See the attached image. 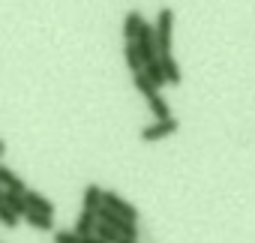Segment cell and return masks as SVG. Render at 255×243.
<instances>
[{
  "mask_svg": "<svg viewBox=\"0 0 255 243\" xmlns=\"http://www.w3.org/2000/svg\"><path fill=\"white\" fill-rule=\"evenodd\" d=\"M153 27H156V45H159V60H162V57H171V30H174V9H171V6H162V9H159V15H156V21H153Z\"/></svg>",
  "mask_w": 255,
  "mask_h": 243,
  "instance_id": "obj_1",
  "label": "cell"
},
{
  "mask_svg": "<svg viewBox=\"0 0 255 243\" xmlns=\"http://www.w3.org/2000/svg\"><path fill=\"white\" fill-rule=\"evenodd\" d=\"M135 45H138V51H141L144 66L153 63V60H159V45H156V27H153V24L144 21V27H141V33H138Z\"/></svg>",
  "mask_w": 255,
  "mask_h": 243,
  "instance_id": "obj_2",
  "label": "cell"
},
{
  "mask_svg": "<svg viewBox=\"0 0 255 243\" xmlns=\"http://www.w3.org/2000/svg\"><path fill=\"white\" fill-rule=\"evenodd\" d=\"M177 129H180L177 117H168V120H156V123H150V126H144V129H141V141L153 144V141H162V138L174 135Z\"/></svg>",
  "mask_w": 255,
  "mask_h": 243,
  "instance_id": "obj_3",
  "label": "cell"
},
{
  "mask_svg": "<svg viewBox=\"0 0 255 243\" xmlns=\"http://www.w3.org/2000/svg\"><path fill=\"white\" fill-rule=\"evenodd\" d=\"M102 204L105 207H111L114 213H120L123 219H129V222H138V210H135V204H129L120 192H111V189H105V195H102Z\"/></svg>",
  "mask_w": 255,
  "mask_h": 243,
  "instance_id": "obj_4",
  "label": "cell"
},
{
  "mask_svg": "<svg viewBox=\"0 0 255 243\" xmlns=\"http://www.w3.org/2000/svg\"><path fill=\"white\" fill-rule=\"evenodd\" d=\"M141 27H144V15L138 9H129V12L123 15V39L126 42H135L138 33H141Z\"/></svg>",
  "mask_w": 255,
  "mask_h": 243,
  "instance_id": "obj_5",
  "label": "cell"
},
{
  "mask_svg": "<svg viewBox=\"0 0 255 243\" xmlns=\"http://www.w3.org/2000/svg\"><path fill=\"white\" fill-rule=\"evenodd\" d=\"M102 195H105V189L99 186V183H87L84 186V195H81V210H99L102 207Z\"/></svg>",
  "mask_w": 255,
  "mask_h": 243,
  "instance_id": "obj_6",
  "label": "cell"
},
{
  "mask_svg": "<svg viewBox=\"0 0 255 243\" xmlns=\"http://www.w3.org/2000/svg\"><path fill=\"white\" fill-rule=\"evenodd\" d=\"M96 225H99V216L93 210H81L78 219H75V225H72V231L81 234V237H90V234H96Z\"/></svg>",
  "mask_w": 255,
  "mask_h": 243,
  "instance_id": "obj_7",
  "label": "cell"
},
{
  "mask_svg": "<svg viewBox=\"0 0 255 243\" xmlns=\"http://www.w3.org/2000/svg\"><path fill=\"white\" fill-rule=\"evenodd\" d=\"M123 60H126V66L132 69V75L144 72V60H141V51H138L135 42H126V45H123Z\"/></svg>",
  "mask_w": 255,
  "mask_h": 243,
  "instance_id": "obj_8",
  "label": "cell"
},
{
  "mask_svg": "<svg viewBox=\"0 0 255 243\" xmlns=\"http://www.w3.org/2000/svg\"><path fill=\"white\" fill-rule=\"evenodd\" d=\"M3 204H9L21 219L30 213V207H27V192H15V189H6V195H3Z\"/></svg>",
  "mask_w": 255,
  "mask_h": 243,
  "instance_id": "obj_9",
  "label": "cell"
},
{
  "mask_svg": "<svg viewBox=\"0 0 255 243\" xmlns=\"http://www.w3.org/2000/svg\"><path fill=\"white\" fill-rule=\"evenodd\" d=\"M27 207H30V210H36V213L54 216V204H51L42 192H36V189H27Z\"/></svg>",
  "mask_w": 255,
  "mask_h": 243,
  "instance_id": "obj_10",
  "label": "cell"
},
{
  "mask_svg": "<svg viewBox=\"0 0 255 243\" xmlns=\"http://www.w3.org/2000/svg\"><path fill=\"white\" fill-rule=\"evenodd\" d=\"M0 186H3V189H15V192H27L24 180L12 168H6V165H0Z\"/></svg>",
  "mask_w": 255,
  "mask_h": 243,
  "instance_id": "obj_11",
  "label": "cell"
},
{
  "mask_svg": "<svg viewBox=\"0 0 255 243\" xmlns=\"http://www.w3.org/2000/svg\"><path fill=\"white\" fill-rule=\"evenodd\" d=\"M147 105H150V111H153V117H156V120H168V117H174V114H171V105L165 102V96H162V93L150 96V99H147Z\"/></svg>",
  "mask_w": 255,
  "mask_h": 243,
  "instance_id": "obj_12",
  "label": "cell"
},
{
  "mask_svg": "<svg viewBox=\"0 0 255 243\" xmlns=\"http://www.w3.org/2000/svg\"><path fill=\"white\" fill-rule=\"evenodd\" d=\"M24 222H27V225H33L36 231H54V216L36 213V210H30V213L24 216Z\"/></svg>",
  "mask_w": 255,
  "mask_h": 243,
  "instance_id": "obj_13",
  "label": "cell"
},
{
  "mask_svg": "<svg viewBox=\"0 0 255 243\" xmlns=\"http://www.w3.org/2000/svg\"><path fill=\"white\" fill-rule=\"evenodd\" d=\"M132 84H135V90H138V93H141L144 99H150V96H156V93H159V87H156V84H153V81H150V78H147L144 72L132 75Z\"/></svg>",
  "mask_w": 255,
  "mask_h": 243,
  "instance_id": "obj_14",
  "label": "cell"
},
{
  "mask_svg": "<svg viewBox=\"0 0 255 243\" xmlns=\"http://www.w3.org/2000/svg\"><path fill=\"white\" fill-rule=\"evenodd\" d=\"M144 75L156 84V87H162V84H168V78H165V69H162V60H153V63H147L144 66Z\"/></svg>",
  "mask_w": 255,
  "mask_h": 243,
  "instance_id": "obj_15",
  "label": "cell"
},
{
  "mask_svg": "<svg viewBox=\"0 0 255 243\" xmlns=\"http://www.w3.org/2000/svg\"><path fill=\"white\" fill-rule=\"evenodd\" d=\"M162 69H165V78H168V84H180V81H183V75H180V66H177V60H174V57H162Z\"/></svg>",
  "mask_w": 255,
  "mask_h": 243,
  "instance_id": "obj_16",
  "label": "cell"
},
{
  "mask_svg": "<svg viewBox=\"0 0 255 243\" xmlns=\"http://www.w3.org/2000/svg\"><path fill=\"white\" fill-rule=\"evenodd\" d=\"M0 222H3L6 228H15V225L21 222V216H18V213H15L9 204H0Z\"/></svg>",
  "mask_w": 255,
  "mask_h": 243,
  "instance_id": "obj_17",
  "label": "cell"
},
{
  "mask_svg": "<svg viewBox=\"0 0 255 243\" xmlns=\"http://www.w3.org/2000/svg\"><path fill=\"white\" fill-rule=\"evenodd\" d=\"M96 237H102L105 243H120V234H117L111 225H105V222H99V225H96Z\"/></svg>",
  "mask_w": 255,
  "mask_h": 243,
  "instance_id": "obj_18",
  "label": "cell"
},
{
  "mask_svg": "<svg viewBox=\"0 0 255 243\" xmlns=\"http://www.w3.org/2000/svg\"><path fill=\"white\" fill-rule=\"evenodd\" d=\"M54 243H81V234H75V231H54Z\"/></svg>",
  "mask_w": 255,
  "mask_h": 243,
  "instance_id": "obj_19",
  "label": "cell"
},
{
  "mask_svg": "<svg viewBox=\"0 0 255 243\" xmlns=\"http://www.w3.org/2000/svg\"><path fill=\"white\" fill-rule=\"evenodd\" d=\"M81 243H105L102 237H96V234H90V237H81Z\"/></svg>",
  "mask_w": 255,
  "mask_h": 243,
  "instance_id": "obj_20",
  "label": "cell"
},
{
  "mask_svg": "<svg viewBox=\"0 0 255 243\" xmlns=\"http://www.w3.org/2000/svg\"><path fill=\"white\" fill-rule=\"evenodd\" d=\"M120 243H138V240H132V237H120Z\"/></svg>",
  "mask_w": 255,
  "mask_h": 243,
  "instance_id": "obj_21",
  "label": "cell"
},
{
  "mask_svg": "<svg viewBox=\"0 0 255 243\" xmlns=\"http://www.w3.org/2000/svg\"><path fill=\"white\" fill-rule=\"evenodd\" d=\"M3 150H6V141H3V138H0V156H3Z\"/></svg>",
  "mask_w": 255,
  "mask_h": 243,
  "instance_id": "obj_22",
  "label": "cell"
},
{
  "mask_svg": "<svg viewBox=\"0 0 255 243\" xmlns=\"http://www.w3.org/2000/svg\"><path fill=\"white\" fill-rule=\"evenodd\" d=\"M3 195H6V189H3V186H0V204H3Z\"/></svg>",
  "mask_w": 255,
  "mask_h": 243,
  "instance_id": "obj_23",
  "label": "cell"
}]
</instances>
